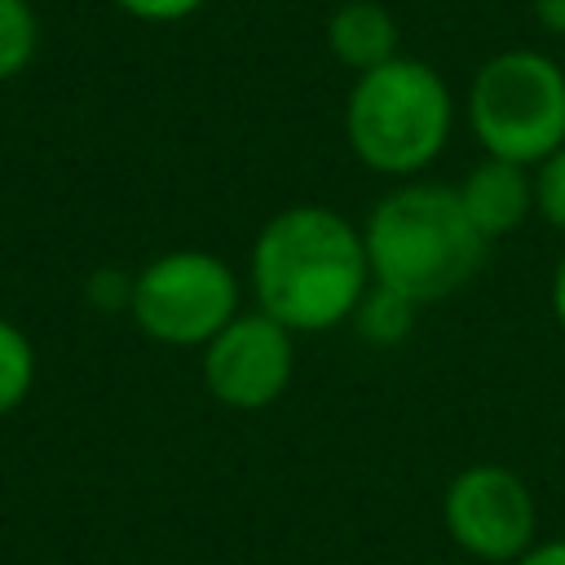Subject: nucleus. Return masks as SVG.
Masks as SVG:
<instances>
[{
	"label": "nucleus",
	"mask_w": 565,
	"mask_h": 565,
	"mask_svg": "<svg viewBox=\"0 0 565 565\" xmlns=\"http://www.w3.org/2000/svg\"><path fill=\"white\" fill-rule=\"evenodd\" d=\"M247 278L256 309L291 335L331 331L371 287L362 225L327 203H291L260 225Z\"/></svg>",
	"instance_id": "obj_1"
},
{
	"label": "nucleus",
	"mask_w": 565,
	"mask_h": 565,
	"mask_svg": "<svg viewBox=\"0 0 565 565\" xmlns=\"http://www.w3.org/2000/svg\"><path fill=\"white\" fill-rule=\"evenodd\" d=\"M371 282L415 300L437 305L472 282L486 260V238L468 221L459 190L441 181L393 185L362 221Z\"/></svg>",
	"instance_id": "obj_2"
},
{
	"label": "nucleus",
	"mask_w": 565,
	"mask_h": 565,
	"mask_svg": "<svg viewBox=\"0 0 565 565\" xmlns=\"http://www.w3.org/2000/svg\"><path fill=\"white\" fill-rule=\"evenodd\" d=\"M450 84L419 57H393L353 79L344 102V141L380 177L415 181L450 141Z\"/></svg>",
	"instance_id": "obj_3"
},
{
	"label": "nucleus",
	"mask_w": 565,
	"mask_h": 565,
	"mask_svg": "<svg viewBox=\"0 0 565 565\" xmlns=\"http://www.w3.org/2000/svg\"><path fill=\"white\" fill-rule=\"evenodd\" d=\"M468 128L490 159L534 168L565 146V66L539 49L486 57L468 84Z\"/></svg>",
	"instance_id": "obj_4"
},
{
	"label": "nucleus",
	"mask_w": 565,
	"mask_h": 565,
	"mask_svg": "<svg viewBox=\"0 0 565 565\" xmlns=\"http://www.w3.org/2000/svg\"><path fill=\"white\" fill-rule=\"evenodd\" d=\"M243 287L234 269L203 247H172L154 256L128 291L132 322L177 349H203L230 318H238Z\"/></svg>",
	"instance_id": "obj_5"
},
{
	"label": "nucleus",
	"mask_w": 565,
	"mask_h": 565,
	"mask_svg": "<svg viewBox=\"0 0 565 565\" xmlns=\"http://www.w3.org/2000/svg\"><path fill=\"white\" fill-rule=\"evenodd\" d=\"M441 525L455 547L486 565H512L539 543L530 486L503 463H468L441 494Z\"/></svg>",
	"instance_id": "obj_6"
},
{
	"label": "nucleus",
	"mask_w": 565,
	"mask_h": 565,
	"mask_svg": "<svg viewBox=\"0 0 565 565\" xmlns=\"http://www.w3.org/2000/svg\"><path fill=\"white\" fill-rule=\"evenodd\" d=\"M291 371H296V335L260 309L230 318L203 344V384L230 411L274 406L287 393Z\"/></svg>",
	"instance_id": "obj_7"
},
{
	"label": "nucleus",
	"mask_w": 565,
	"mask_h": 565,
	"mask_svg": "<svg viewBox=\"0 0 565 565\" xmlns=\"http://www.w3.org/2000/svg\"><path fill=\"white\" fill-rule=\"evenodd\" d=\"M459 203L468 212V221L477 225V234L486 243L512 234L525 225V216L534 212V177L525 163L512 159H481L468 168V177L455 185Z\"/></svg>",
	"instance_id": "obj_8"
},
{
	"label": "nucleus",
	"mask_w": 565,
	"mask_h": 565,
	"mask_svg": "<svg viewBox=\"0 0 565 565\" xmlns=\"http://www.w3.org/2000/svg\"><path fill=\"white\" fill-rule=\"evenodd\" d=\"M397 44H402L397 18L380 0H344L327 18V49L353 75H366V71L393 62Z\"/></svg>",
	"instance_id": "obj_9"
},
{
	"label": "nucleus",
	"mask_w": 565,
	"mask_h": 565,
	"mask_svg": "<svg viewBox=\"0 0 565 565\" xmlns=\"http://www.w3.org/2000/svg\"><path fill=\"white\" fill-rule=\"evenodd\" d=\"M415 309H419L415 300H406V296H397V291L371 282L366 296H362L358 309H353V327H358L362 340L388 349V344L406 340V331H411V322H415Z\"/></svg>",
	"instance_id": "obj_10"
},
{
	"label": "nucleus",
	"mask_w": 565,
	"mask_h": 565,
	"mask_svg": "<svg viewBox=\"0 0 565 565\" xmlns=\"http://www.w3.org/2000/svg\"><path fill=\"white\" fill-rule=\"evenodd\" d=\"M40 22L26 0H0V84L22 75L35 57Z\"/></svg>",
	"instance_id": "obj_11"
},
{
	"label": "nucleus",
	"mask_w": 565,
	"mask_h": 565,
	"mask_svg": "<svg viewBox=\"0 0 565 565\" xmlns=\"http://www.w3.org/2000/svg\"><path fill=\"white\" fill-rule=\"evenodd\" d=\"M35 384V349L26 331H18L9 318H0V415L22 406V397Z\"/></svg>",
	"instance_id": "obj_12"
},
{
	"label": "nucleus",
	"mask_w": 565,
	"mask_h": 565,
	"mask_svg": "<svg viewBox=\"0 0 565 565\" xmlns=\"http://www.w3.org/2000/svg\"><path fill=\"white\" fill-rule=\"evenodd\" d=\"M530 177H534V212L556 234H565V146L552 150L547 159H539L530 168Z\"/></svg>",
	"instance_id": "obj_13"
},
{
	"label": "nucleus",
	"mask_w": 565,
	"mask_h": 565,
	"mask_svg": "<svg viewBox=\"0 0 565 565\" xmlns=\"http://www.w3.org/2000/svg\"><path fill=\"white\" fill-rule=\"evenodd\" d=\"M115 4L137 22H181V18L199 13L207 0H115Z\"/></svg>",
	"instance_id": "obj_14"
},
{
	"label": "nucleus",
	"mask_w": 565,
	"mask_h": 565,
	"mask_svg": "<svg viewBox=\"0 0 565 565\" xmlns=\"http://www.w3.org/2000/svg\"><path fill=\"white\" fill-rule=\"evenodd\" d=\"M512 565H565V539H543L525 556H516Z\"/></svg>",
	"instance_id": "obj_15"
},
{
	"label": "nucleus",
	"mask_w": 565,
	"mask_h": 565,
	"mask_svg": "<svg viewBox=\"0 0 565 565\" xmlns=\"http://www.w3.org/2000/svg\"><path fill=\"white\" fill-rule=\"evenodd\" d=\"M530 9H534V18H539L543 31L565 35V0H530Z\"/></svg>",
	"instance_id": "obj_16"
},
{
	"label": "nucleus",
	"mask_w": 565,
	"mask_h": 565,
	"mask_svg": "<svg viewBox=\"0 0 565 565\" xmlns=\"http://www.w3.org/2000/svg\"><path fill=\"white\" fill-rule=\"evenodd\" d=\"M547 300H552V318H556V322H561V331H565V252H561V260H556V269H552Z\"/></svg>",
	"instance_id": "obj_17"
}]
</instances>
